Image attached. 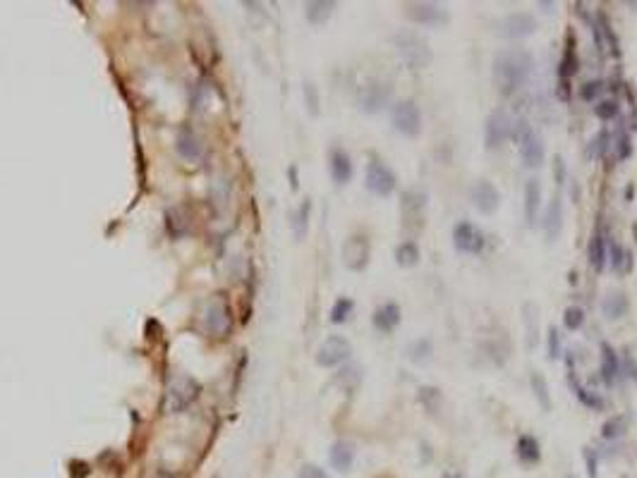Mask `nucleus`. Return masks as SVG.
Returning <instances> with one entry per match:
<instances>
[{
  "mask_svg": "<svg viewBox=\"0 0 637 478\" xmlns=\"http://www.w3.org/2000/svg\"><path fill=\"white\" fill-rule=\"evenodd\" d=\"M587 258H590L592 268L594 271H603L606 268V261H608V241H606V234H603L601 227L594 230V234H592L590 239V249H587Z\"/></svg>",
  "mask_w": 637,
  "mask_h": 478,
  "instance_id": "a211bd4d",
  "label": "nucleus"
},
{
  "mask_svg": "<svg viewBox=\"0 0 637 478\" xmlns=\"http://www.w3.org/2000/svg\"><path fill=\"white\" fill-rule=\"evenodd\" d=\"M405 15L410 22L424 27H444L451 20L448 10L439 3H410L405 8Z\"/></svg>",
  "mask_w": 637,
  "mask_h": 478,
  "instance_id": "9d476101",
  "label": "nucleus"
},
{
  "mask_svg": "<svg viewBox=\"0 0 637 478\" xmlns=\"http://www.w3.org/2000/svg\"><path fill=\"white\" fill-rule=\"evenodd\" d=\"M333 8H335V3H328V0H312V3H307V8H305V17H307V22H312V24H323V22H328V17L333 15Z\"/></svg>",
  "mask_w": 637,
  "mask_h": 478,
  "instance_id": "cd10ccee",
  "label": "nucleus"
},
{
  "mask_svg": "<svg viewBox=\"0 0 637 478\" xmlns=\"http://www.w3.org/2000/svg\"><path fill=\"white\" fill-rule=\"evenodd\" d=\"M616 151H618V160L630 158V154H633V146H630V137H628V134H620V137H618Z\"/></svg>",
  "mask_w": 637,
  "mask_h": 478,
  "instance_id": "de8ad7c7",
  "label": "nucleus"
},
{
  "mask_svg": "<svg viewBox=\"0 0 637 478\" xmlns=\"http://www.w3.org/2000/svg\"><path fill=\"white\" fill-rule=\"evenodd\" d=\"M206 328L211 330L214 335H223L230 325V318H228V308L221 299H214L211 304H206Z\"/></svg>",
  "mask_w": 637,
  "mask_h": 478,
  "instance_id": "412c9836",
  "label": "nucleus"
},
{
  "mask_svg": "<svg viewBox=\"0 0 637 478\" xmlns=\"http://www.w3.org/2000/svg\"><path fill=\"white\" fill-rule=\"evenodd\" d=\"M625 361H628V368H630V375L637 380V368H635V361H633V357H625Z\"/></svg>",
  "mask_w": 637,
  "mask_h": 478,
  "instance_id": "864d4df0",
  "label": "nucleus"
},
{
  "mask_svg": "<svg viewBox=\"0 0 637 478\" xmlns=\"http://www.w3.org/2000/svg\"><path fill=\"white\" fill-rule=\"evenodd\" d=\"M390 122L400 134L415 139L422 132V110L417 108L415 100H400L390 110Z\"/></svg>",
  "mask_w": 637,
  "mask_h": 478,
  "instance_id": "423d86ee",
  "label": "nucleus"
},
{
  "mask_svg": "<svg viewBox=\"0 0 637 478\" xmlns=\"http://www.w3.org/2000/svg\"><path fill=\"white\" fill-rule=\"evenodd\" d=\"M546 337H549V359H558L561 357V335H558L556 325H551Z\"/></svg>",
  "mask_w": 637,
  "mask_h": 478,
  "instance_id": "a18cd8bd",
  "label": "nucleus"
},
{
  "mask_svg": "<svg viewBox=\"0 0 637 478\" xmlns=\"http://www.w3.org/2000/svg\"><path fill=\"white\" fill-rule=\"evenodd\" d=\"M513 137L520 146V156H522V163L527 167H539L544 163V142L541 137L534 132L532 125L527 120H520L513 125Z\"/></svg>",
  "mask_w": 637,
  "mask_h": 478,
  "instance_id": "7ed1b4c3",
  "label": "nucleus"
},
{
  "mask_svg": "<svg viewBox=\"0 0 637 478\" xmlns=\"http://www.w3.org/2000/svg\"><path fill=\"white\" fill-rule=\"evenodd\" d=\"M536 27H539V22H536L534 15L529 13H513V15H506L501 20L499 24V33L506 38H525V36H532L536 31Z\"/></svg>",
  "mask_w": 637,
  "mask_h": 478,
  "instance_id": "ddd939ff",
  "label": "nucleus"
},
{
  "mask_svg": "<svg viewBox=\"0 0 637 478\" xmlns=\"http://www.w3.org/2000/svg\"><path fill=\"white\" fill-rule=\"evenodd\" d=\"M453 244L460 254H482L484 251V232L469 221H460L453 227Z\"/></svg>",
  "mask_w": 637,
  "mask_h": 478,
  "instance_id": "1a4fd4ad",
  "label": "nucleus"
},
{
  "mask_svg": "<svg viewBox=\"0 0 637 478\" xmlns=\"http://www.w3.org/2000/svg\"><path fill=\"white\" fill-rule=\"evenodd\" d=\"M369 256H372V246H369V239L365 234H352L348 237V241L343 244V263L345 268L350 271L360 273L367 268Z\"/></svg>",
  "mask_w": 637,
  "mask_h": 478,
  "instance_id": "9b49d317",
  "label": "nucleus"
},
{
  "mask_svg": "<svg viewBox=\"0 0 637 478\" xmlns=\"http://www.w3.org/2000/svg\"><path fill=\"white\" fill-rule=\"evenodd\" d=\"M628 308H630V301L623 292H613V294H608L606 299H603V316L611 320L623 318L625 313H628Z\"/></svg>",
  "mask_w": 637,
  "mask_h": 478,
  "instance_id": "bb28decb",
  "label": "nucleus"
},
{
  "mask_svg": "<svg viewBox=\"0 0 637 478\" xmlns=\"http://www.w3.org/2000/svg\"><path fill=\"white\" fill-rule=\"evenodd\" d=\"M563 325H566L568 330H580L585 325V311L580 306H568L566 311H563Z\"/></svg>",
  "mask_w": 637,
  "mask_h": 478,
  "instance_id": "ea45409f",
  "label": "nucleus"
},
{
  "mask_svg": "<svg viewBox=\"0 0 637 478\" xmlns=\"http://www.w3.org/2000/svg\"><path fill=\"white\" fill-rule=\"evenodd\" d=\"M628 5H630V8H633V10H637V3H628Z\"/></svg>",
  "mask_w": 637,
  "mask_h": 478,
  "instance_id": "6e6d98bb",
  "label": "nucleus"
},
{
  "mask_svg": "<svg viewBox=\"0 0 637 478\" xmlns=\"http://www.w3.org/2000/svg\"><path fill=\"white\" fill-rule=\"evenodd\" d=\"M529 387H532L536 402H539L541 412H551L553 409V399H551V392H549V382L541 373H532L529 375Z\"/></svg>",
  "mask_w": 637,
  "mask_h": 478,
  "instance_id": "a878e982",
  "label": "nucleus"
},
{
  "mask_svg": "<svg viewBox=\"0 0 637 478\" xmlns=\"http://www.w3.org/2000/svg\"><path fill=\"white\" fill-rule=\"evenodd\" d=\"M534 70V58L529 50L522 48H508L496 53L491 72H494V84L503 96H513L522 84L532 77Z\"/></svg>",
  "mask_w": 637,
  "mask_h": 478,
  "instance_id": "f257e3e1",
  "label": "nucleus"
},
{
  "mask_svg": "<svg viewBox=\"0 0 637 478\" xmlns=\"http://www.w3.org/2000/svg\"><path fill=\"white\" fill-rule=\"evenodd\" d=\"M328 462L335 471H340V474H345V471H350L352 462H355V445L348 440H335L331 445V452H328Z\"/></svg>",
  "mask_w": 637,
  "mask_h": 478,
  "instance_id": "aec40b11",
  "label": "nucleus"
},
{
  "mask_svg": "<svg viewBox=\"0 0 637 478\" xmlns=\"http://www.w3.org/2000/svg\"><path fill=\"white\" fill-rule=\"evenodd\" d=\"M469 199H472L474 208H477L482 216H494L501 206V191L496 189L494 182L489 179H479L477 184L469 191Z\"/></svg>",
  "mask_w": 637,
  "mask_h": 478,
  "instance_id": "f8f14e48",
  "label": "nucleus"
},
{
  "mask_svg": "<svg viewBox=\"0 0 637 478\" xmlns=\"http://www.w3.org/2000/svg\"><path fill=\"white\" fill-rule=\"evenodd\" d=\"M352 311H355V301L352 299H348V297H340V299H335V304L331 306V323H345L350 316H352Z\"/></svg>",
  "mask_w": 637,
  "mask_h": 478,
  "instance_id": "e433bc0d",
  "label": "nucleus"
},
{
  "mask_svg": "<svg viewBox=\"0 0 637 478\" xmlns=\"http://www.w3.org/2000/svg\"><path fill=\"white\" fill-rule=\"evenodd\" d=\"M539 8H544V13H553V8H556V5H553V3H541V0H539Z\"/></svg>",
  "mask_w": 637,
  "mask_h": 478,
  "instance_id": "5fc2aeb1",
  "label": "nucleus"
},
{
  "mask_svg": "<svg viewBox=\"0 0 637 478\" xmlns=\"http://www.w3.org/2000/svg\"><path fill=\"white\" fill-rule=\"evenodd\" d=\"M365 187L372 191L374 196H390L398 187V177H395V172L390 170L388 165H386L383 160L379 158H372L367 165V172H365Z\"/></svg>",
  "mask_w": 637,
  "mask_h": 478,
  "instance_id": "39448f33",
  "label": "nucleus"
},
{
  "mask_svg": "<svg viewBox=\"0 0 637 478\" xmlns=\"http://www.w3.org/2000/svg\"><path fill=\"white\" fill-rule=\"evenodd\" d=\"M288 175H290V187H293V189H298V187H300V182H298V167H295V165L290 167V170H288Z\"/></svg>",
  "mask_w": 637,
  "mask_h": 478,
  "instance_id": "3c124183",
  "label": "nucleus"
},
{
  "mask_svg": "<svg viewBox=\"0 0 637 478\" xmlns=\"http://www.w3.org/2000/svg\"><path fill=\"white\" fill-rule=\"evenodd\" d=\"M432 352H434L432 340L422 337V340H415L410 347H407V359L415 361V364H427L429 359H432Z\"/></svg>",
  "mask_w": 637,
  "mask_h": 478,
  "instance_id": "7c9ffc66",
  "label": "nucleus"
},
{
  "mask_svg": "<svg viewBox=\"0 0 637 478\" xmlns=\"http://www.w3.org/2000/svg\"><path fill=\"white\" fill-rule=\"evenodd\" d=\"M608 254H611L608 261H611L613 271H630V266H633V256H630L628 251L618 244V241H613V244L608 246Z\"/></svg>",
  "mask_w": 637,
  "mask_h": 478,
  "instance_id": "c9c22d12",
  "label": "nucleus"
},
{
  "mask_svg": "<svg viewBox=\"0 0 637 478\" xmlns=\"http://www.w3.org/2000/svg\"><path fill=\"white\" fill-rule=\"evenodd\" d=\"M309 211H312V201L305 199L298 208V213L293 216V230H295V237L305 239L307 227H309Z\"/></svg>",
  "mask_w": 637,
  "mask_h": 478,
  "instance_id": "473e14b6",
  "label": "nucleus"
},
{
  "mask_svg": "<svg viewBox=\"0 0 637 478\" xmlns=\"http://www.w3.org/2000/svg\"><path fill=\"white\" fill-rule=\"evenodd\" d=\"M388 98H390V87H386V84H374V87L365 89V94L360 96V105H362V110H367V112H376L388 103Z\"/></svg>",
  "mask_w": 637,
  "mask_h": 478,
  "instance_id": "4be33fe9",
  "label": "nucleus"
},
{
  "mask_svg": "<svg viewBox=\"0 0 637 478\" xmlns=\"http://www.w3.org/2000/svg\"><path fill=\"white\" fill-rule=\"evenodd\" d=\"M417 397H419V402H422V407L427 409L429 414H436L439 412V407H441V390L439 387H434V385H424V387H419V392H417Z\"/></svg>",
  "mask_w": 637,
  "mask_h": 478,
  "instance_id": "72a5a7b5",
  "label": "nucleus"
},
{
  "mask_svg": "<svg viewBox=\"0 0 637 478\" xmlns=\"http://www.w3.org/2000/svg\"><path fill=\"white\" fill-rule=\"evenodd\" d=\"M578 70H580V58H578V53H575L573 36H568L566 50H563L561 63H558V77H561V82H568L578 75Z\"/></svg>",
  "mask_w": 637,
  "mask_h": 478,
  "instance_id": "b1692460",
  "label": "nucleus"
},
{
  "mask_svg": "<svg viewBox=\"0 0 637 478\" xmlns=\"http://www.w3.org/2000/svg\"><path fill=\"white\" fill-rule=\"evenodd\" d=\"M601 87H603V84H601L599 80H592V82H587L585 87H580V98L587 100V103H592V100H594L596 96H599Z\"/></svg>",
  "mask_w": 637,
  "mask_h": 478,
  "instance_id": "37998d69",
  "label": "nucleus"
},
{
  "mask_svg": "<svg viewBox=\"0 0 637 478\" xmlns=\"http://www.w3.org/2000/svg\"><path fill=\"white\" fill-rule=\"evenodd\" d=\"M328 170L335 184H348L352 179V160L343 149H333L328 156Z\"/></svg>",
  "mask_w": 637,
  "mask_h": 478,
  "instance_id": "6ab92c4d",
  "label": "nucleus"
},
{
  "mask_svg": "<svg viewBox=\"0 0 637 478\" xmlns=\"http://www.w3.org/2000/svg\"><path fill=\"white\" fill-rule=\"evenodd\" d=\"M360 380H362V368L360 366H345L338 375H335V382H338L345 392L355 390V387L360 385Z\"/></svg>",
  "mask_w": 637,
  "mask_h": 478,
  "instance_id": "58836bf2",
  "label": "nucleus"
},
{
  "mask_svg": "<svg viewBox=\"0 0 637 478\" xmlns=\"http://www.w3.org/2000/svg\"><path fill=\"white\" fill-rule=\"evenodd\" d=\"M563 227V206H561V196H551L549 206L544 211V218H541V230L546 234V241H556V237L561 234Z\"/></svg>",
  "mask_w": 637,
  "mask_h": 478,
  "instance_id": "4468645a",
  "label": "nucleus"
},
{
  "mask_svg": "<svg viewBox=\"0 0 637 478\" xmlns=\"http://www.w3.org/2000/svg\"><path fill=\"white\" fill-rule=\"evenodd\" d=\"M625 428H628V419H625L623 414H620V416H611V419L603 421L601 438H606V440H616V438L623 435Z\"/></svg>",
  "mask_w": 637,
  "mask_h": 478,
  "instance_id": "f704fd0d",
  "label": "nucleus"
},
{
  "mask_svg": "<svg viewBox=\"0 0 637 478\" xmlns=\"http://www.w3.org/2000/svg\"><path fill=\"white\" fill-rule=\"evenodd\" d=\"M558 98H563V100H568V98H570V87H568V82H561V87H558Z\"/></svg>",
  "mask_w": 637,
  "mask_h": 478,
  "instance_id": "603ef678",
  "label": "nucleus"
},
{
  "mask_svg": "<svg viewBox=\"0 0 637 478\" xmlns=\"http://www.w3.org/2000/svg\"><path fill=\"white\" fill-rule=\"evenodd\" d=\"M566 478H575V476H566Z\"/></svg>",
  "mask_w": 637,
  "mask_h": 478,
  "instance_id": "4d7b16f0",
  "label": "nucleus"
},
{
  "mask_svg": "<svg viewBox=\"0 0 637 478\" xmlns=\"http://www.w3.org/2000/svg\"><path fill=\"white\" fill-rule=\"evenodd\" d=\"M513 137V120L506 110H494L489 112L484 122V146L489 151L499 149L506 139Z\"/></svg>",
  "mask_w": 637,
  "mask_h": 478,
  "instance_id": "6e6552de",
  "label": "nucleus"
},
{
  "mask_svg": "<svg viewBox=\"0 0 637 478\" xmlns=\"http://www.w3.org/2000/svg\"><path fill=\"white\" fill-rule=\"evenodd\" d=\"M395 263H398L400 268H412L419 263V246L415 244L412 239L402 241L398 244V249H395Z\"/></svg>",
  "mask_w": 637,
  "mask_h": 478,
  "instance_id": "c756f323",
  "label": "nucleus"
},
{
  "mask_svg": "<svg viewBox=\"0 0 637 478\" xmlns=\"http://www.w3.org/2000/svg\"><path fill=\"white\" fill-rule=\"evenodd\" d=\"M393 43H395V48H398L402 63L407 67H412V70H422V67H427L432 63V48H429V43L424 41L419 33L400 31V33H395Z\"/></svg>",
  "mask_w": 637,
  "mask_h": 478,
  "instance_id": "f03ea898",
  "label": "nucleus"
},
{
  "mask_svg": "<svg viewBox=\"0 0 637 478\" xmlns=\"http://www.w3.org/2000/svg\"><path fill=\"white\" fill-rule=\"evenodd\" d=\"M177 151H180L182 158H199L201 156V144L199 139L194 137V132H189V129H182L180 134H177Z\"/></svg>",
  "mask_w": 637,
  "mask_h": 478,
  "instance_id": "c85d7f7f",
  "label": "nucleus"
},
{
  "mask_svg": "<svg viewBox=\"0 0 637 478\" xmlns=\"http://www.w3.org/2000/svg\"><path fill=\"white\" fill-rule=\"evenodd\" d=\"M298 478H328V476H326V471L318 469L316 464H305L300 469V476Z\"/></svg>",
  "mask_w": 637,
  "mask_h": 478,
  "instance_id": "8fccbe9b",
  "label": "nucleus"
},
{
  "mask_svg": "<svg viewBox=\"0 0 637 478\" xmlns=\"http://www.w3.org/2000/svg\"><path fill=\"white\" fill-rule=\"evenodd\" d=\"M553 179H556V184H563L566 182V163H563L561 156H553Z\"/></svg>",
  "mask_w": 637,
  "mask_h": 478,
  "instance_id": "09e8293b",
  "label": "nucleus"
},
{
  "mask_svg": "<svg viewBox=\"0 0 637 478\" xmlns=\"http://www.w3.org/2000/svg\"><path fill=\"white\" fill-rule=\"evenodd\" d=\"M518 459L522 464H527V466H532V464H536L541 459V447H539V442H536V438H532V435H522L518 440Z\"/></svg>",
  "mask_w": 637,
  "mask_h": 478,
  "instance_id": "393cba45",
  "label": "nucleus"
},
{
  "mask_svg": "<svg viewBox=\"0 0 637 478\" xmlns=\"http://www.w3.org/2000/svg\"><path fill=\"white\" fill-rule=\"evenodd\" d=\"M596 22H599V31H601V38H606V43H608V50H611V55H620V46H618V38H616V33H613V27H611V22H608V17L603 15V13H599L596 15Z\"/></svg>",
  "mask_w": 637,
  "mask_h": 478,
  "instance_id": "4c0bfd02",
  "label": "nucleus"
},
{
  "mask_svg": "<svg viewBox=\"0 0 637 478\" xmlns=\"http://www.w3.org/2000/svg\"><path fill=\"white\" fill-rule=\"evenodd\" d=\"M539 208H541V184L536 177H529L527 182H525V223H527L529 227H534Z\"/></svg>",
  "mask_w": 637,
  "mask_h": 478,
  "instance_id": "f3484780",
  "label": "nucleus"
},
{
  "mask_svg": "<svg viewBox=\"0 0 637 478\" xmlns=\"http://www.w3.org/2000/svg\"><path fill=\"white\" fill-rule=\"evenodd\" d=\"M594 115L603 122L613 120V117L618 115V103L616 100H599V103L594 105Z\"/></svg>",
  "mask_w": 637,
  "mask_h": 478,
  "instance_id": "a19ab883",
  "label": "nucleus"
},
{
  "mask_svg": "<svg viewBox=\"0 0 637 478\" xmlns=\"http://www.w3.org/2000/svg\"><path fill=\"white\" fill-rule=\"evenodd\" d=\"M199 392H201V387H199L197 380L189 378V375L177 373L175 378L168 382L166 409L168 412H182V409H187L189 404L199 397Z\"/></svg>",
  "mask_w": 637,
  "mask_h": 478,
  "instance_id": "20e7f679",
  "label": "nucleus"
},
{
  "mask_svg": "<svg viewBox=\"0 0 637 478\" xmlns=\"http://www.w3.org/2000/svg\"><path fill=\"white\" fill-rule=\"evenodd\" d=\"M305 103H307V108H309V112L312 115H318V91H316V87L312 82H305Z\"/></svg>",
  "mask_w": 637,
  "mask_h": 478,
  "instance_id": "79ce46f5",
  "label": "nucleus"
},
{
  "mask_svg": "<svg viewBox=\"0 0 637 478\" xmlns=\"http://www.w3.org/2000/svg\"><path fill=\"white\" fill-rule=\"evenodd\" d=\"M522 325L525 340H527V352H534L539 345V306L534 301L522 304Z\"/></svg>",
  "mask_w": 637,
  "mask_h": 478,
  "instance_id": "dca6fc26",
  "label": "nucleus"
},
{
  "mask_svg": "<svg viewBox=\"0 0 637 478\" xmlns=\"http://www.w3.org/2000/svg\"><path fill=\"white\" fill-rule=\"evenodd\" d=\"M352 354V345L345 340L343 335H331L321 342V347L316 350V364L323 368H333L340 366L350 359Z\"/></svg>",
  "mask_w": 637,
  "mask_h": 478,
  "instance_id": "0eeeda50",
  "label": "nucleus"
},
{
  "mask_svg": "<svg viewBox=\"0 0 637 478\" xmlns=\"http://www.w3.org/2000/svg\"><path fill=\"white\" fill-rule=\"evenodd\" d=\"M400 318H402L400 306L398 304H393V301H388V304H381V306L374 311L372 323L379 333H393V330L400 325Z\"/></svg>",
  "mask_w": 637,
  "mask_h": 478,
  "instance_id": "2eb2a0df",
  "label": "nucleus"
},
{
  "mask_svg": "<svg viewBox=\"0 0 637 478\" xmlns=\"http://www.w3.org/2000/svg\"><path fill=\"white\" fill-rule=\"evenodd\" d=\"M608 142H611V137H608L606 129H601V132L594 137V149H596V156H599V158H603V156H606L608 146H611Z\"/></svg>",
  "mask_w": 637,
  "mask_h": 478,
  "instance_id": "49530a36",
  "label": "nucleus"
},
{
  "mask_svg": "<svg viewBox=\"0 0 637 478\" xmlns=\"http://www.w3.org/2000/svg\"><path fill=\"white\" fill-rule=\"evenodd\" d=\"M620 375V359H618V352L613 350L608 342H601V378L608 382V385H613L616 378Z\"/></svg>",
  "mask_w": 637,
  "mask_h": 478,
  "instance_id": "5701e85b",
  "label": "nucleus"
},
{
  "mask_svg": "<svg viewBox=\"0 0 637 478\" xmlns=\"http://www.w3.org/2000/svg\"><path fill=\"white\" fill-rule=\"evenodd\" d=\"M583 457H585V464H587V476L596 478V469H599V454H596L592 447H585Z\"/></svg>",
  "mask_w": 637,
  "mask_h": 478,
  "instance_id": "c03bdc74",
  "label": "nucleus"
},
{
  "mask_svg": "<svg viewBox=\"0 0 637 478\" xmlns=\"http://www.w3.org/2000/svg\"><path fill=\"white\" fill-rule=\"evenodd\" d=\"M570 382H573L575 397H578L580 402H583L587 409H594V412H601V409L606 407V402H603V397L599 395V392H592V390H587V387L578 385V382H575V380H570Z\"/></svg>",
  "mask_w": 637,
  "mask_h": 478,
  "instance_id": "2f4dec72",
  "label": "nucleus"
}]
</instances>
